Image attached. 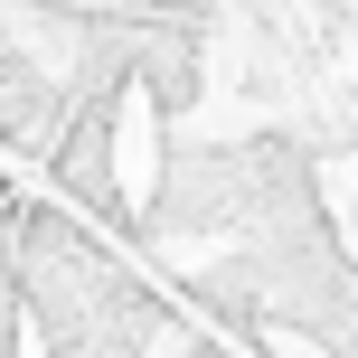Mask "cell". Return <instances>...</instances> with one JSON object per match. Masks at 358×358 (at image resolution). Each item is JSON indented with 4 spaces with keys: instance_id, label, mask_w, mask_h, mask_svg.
<instances>
[{
    "instance_id": "3",
    "label": "cell",
    "mask_w": 358,
    "mask_h": 358,
    "mask_svg": "<svg viewBox=\"0 0 358 358\" xmlns=\"http://www.w3.org/2000/svg\"><path fill=\"white\" fill-rule=\"evenodd\" d=\"M0 198H10V179H0Z\"/></svg>"
},
{
    "instance_id": "2",
    "label": "cell",
    "mask_w": 358,
    "mask_h": 358,
    "mask_svg": "<svg viewBox=\"0 0 358 358\" xmlns=\"http://www.w3.org/2000/svg\"><path fill=\"white\" fill-rule=\"evenodd\" d=\"M170 358H227V349H217V340H179Z\"/></svg>"
},
{
    "instance_id": "1",
    "label": "cell",
    "mask_w": 358,
    "mask_h": 358,
    "mask_svg": "<svg viewBox=\"0 0 358 358\" xmlns=\"http://www.w3.org/2000/svg\"><path fill=\"white\" fill-rule=\"evenodd\" d=\"M0 358H19V283H10V198H0Z\"/></svg>"
}]
</instances>
